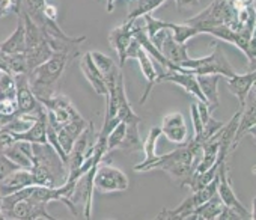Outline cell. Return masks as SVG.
<instances>
[{
    "label": "cell",
    "mask_w": 256,
    "mask_h": 220,
    "mask_svg": "<svg viewBox=\"0 0 256 220\" xmlns=\"http://www.w3.org/2000/svg\"><path fill=\"white\" fill-rule=\"evenodd\" d=\"M20 166H17L11 158H8L4 152H0V180H4L14 170H17Z\"/></svg>",
    "instance_id": "obj_34"
},
{
    "label": "cell",
    "mask_w": 256,
    "mask_h": 220,
    "mask_svg": "<svg viewBox=\"0 0 256 220\" xmlns=\"http://www.w3.org/2000/svg\"><path fill=\"white\" fill-rule=\"evenodd\" d=\"M162 54L172 64L175 65H181L182 62L188 60L190 56H188V52H187V46L186 44H180L174 40L172 34H166L164 40H163V44H162V48H160Z\"/></svg>",
    "instance_id": "obj_19"
},
{
    "label": "cell",
    "mask_w": 256,
    "mask_h": 220,
    "mask_svg": "<svg viewBox=\"0 0 256 220\" xmlns=\"http://www.w3.org/2000/svg\"><path fill=\"white\" fill-rule=\"evenodd\" d=\"M17 140L14 139V132L6 128L5 126L0 128V152L6 151L12 144H16Z\"/></svg>",
    "instance_id": "obj_35"
},
{
    "label": "cell",
    "mask_w": 256,
    "mask_h": 220,
    "mask_svg": "<svg viewBox=\"0 0 256 220\" xmlns=\"http://www.w3.org/2000/svg\"><path fill=\"white\" fill-rule=\"evenodd\" d=\"M29 186H38V181L35 175L30 172V169L18 168L4 180H0V194L8 196L16 192H20Z\"/></svg>",
    "instance_id": "obj_12"
},
{
    "label": "cell",
    "mask_w": 256,
    "mask_h": 220,
    "mask_svg": "<svg viewBox=\"0 0 256 220\" xmlns=\"http://www.w3.org/2000/svg\"><path fill=\"white\" fill-rule=\"evenodd\" d=\"M218 184H217V196L220 198L222 204L224 206H230L236 211H240L244 218H254L253 214L241 204V200L236 198L234 188H232V184H230V178L228 175V163L226 162H222L218 164Z\"/></svg>",
    "instance_id": "obj_9"
},
{
    "label": "cell",
    "mask_w": 256,
    "mask_h": 220,
    "mask_svg": "<svg viewBox=\"0 0 256 220\" xmlns=\"http://www.w3.org/2000/svg\"><path fill=\"white\" fill-rule=\"evenodd\" d=\"M44 16L48 18V20H53V22H58V8L53 5V4H46L44 6Z\"/></svg>",
    "instance_id": "obj_39"
},
{
    "label": "cell",
    "mask_w": 256,
    "mask_h": 220,
    "mask_svg": "<svg viewBox=\"0 0 256 220\" xmlns=\"http://www.w3.org/2000/svg\"><path fill=\"white\" fill-rule=\"evenodd\" d=\"M17 82V114L22 115H32L35 118H40L42 114H46L44 106L40 102V100L35 96L29 86V78L28 72L26 74H17L16 76Z\"/></svg>",
    "instance_id": "obj_8"
},
{
    "label": "cell",
    "mask_w": 256,
    "mask_h": 220,
    "mask_svg": "<svg viewBox=\"0 0 256 220\" xmlns=\"http://www.w3.org/2000/svg\"><path fill=\"white\" fill-rule=\"evenodd\" d=\"M2 127H4V124H2V122H0V128H2Z\"/></svg>",
    "instance_id": "obj_44"
},
{
    "label": "cell",
    "mask_w": 256,
    "mask_h": 220,
    "mask_svg": "<svg viewBox=\"0 0 256 220\" xmlns=\"http://www.w3.org/2000/svg\"><path fill=\"white\" fill-rule=\"evenodd\" d=\"M168 0H130V4H128L126 22H133L136 18L152 14L156 10H158Z\"/></svg>",
    "instance_id": "obj_24"
},
{
    "label": "cell",
    "mask_w": 256,
    "mask_h": 220,
    "mask_svg": "<svg viewBox=\"0 0 256 220\" xmlns=\"http://www.w3.org/2000/svg\"><path fill=\"white\" fill-rule=\"evenodd\" d=\"M136 60L139 62L140 70H142V74H144V77H145L146 82H148V86H146V89H145V92H144V95H142V98H140V104H144V102L148 100V96H150L152 88L156 86V80H157V76H158V74H157V71H156L152 58H151L144 48L139 50V53H138V56H136Z\"/></svg>",
    "instance_id": "obj_23"
},
{
    "label": "cell",
    "mask_w": 256,
    "mask_h": 220,
    "mask_svg": "<svg viewBox=\"0 0 256 220\" xmlns=\"http://www.w3.org/2000/svg\"><path fill=\"white\" fill-rule=\"evenodd\" d=\"M90 56L95 62V65L98 66V70L101 71V74L104 76V80L112 76L116 70H119V66L113 62V59L101 52H90Z\"/></svg>",
    "instance_id": "obj_31"
},
{
    "label": "cell",
    "mask_w": 256,
    "mask_h": 220,
    "mask_svg": "<svg viewBox=\"0 0 256 220\" xmlns=\"http://www.w3.org/2000/svg\"><path fill=\"white\" fill-rule=\"evenodd\" d=\"M170 34L174 36V40L180 44H187V41H190L193 36H198L200 35L199 30L193 26H188L186 23H172V28H170Z\"/></svg>",
    "instance_id": "obj_30"
},
{
    "label": "cell",
    "mask_w": 256,
    "mask_h": 220,
    "mask_svg": "<svg viewBox=\"0 0 256 220\" xmlns=\"http://www.w3.org/2000/svg\"><path fill=\"white\" fill-rule=\"evenodd\" d=\"M20 10L17 0H0V17H6L11 12L20 14Z\"/></svg>",
    "instance_id": "obj_36"
},
{
    "label": "cell",
    "mask_w": 256,
    "mask_h": 220,
    "mask_svg": "<svg viewBox=\"0 0 256 220\" xmlns=\"http://www.w3.org/2000/svg\"><path fill=\"white\" fill-rule=\"evenodd\" d=\"M17 82L16 76L0 71V101L6 104H17Z\"/></svg>",
    "instance_id": "obj_27"
},
{
    "label": "cell",
    "mask_w": 256,
    "mask_h": 220,
    "mask_svg": "<svg viewBox=\"0 0 256 220\" xmlns=\"http://www.w3.org/2000/svg\"><path fill=\"white\" fill-rule=\"evenodd\" d=\"M70 59L71 58L64 52H53L44 64L28 72L29 86L38 100H46L56 94V84L60 80Z\"/></svg>",
    "instance_id": "obj_3"
},
{
    "label": "cell",
    "mask_w": 256,
    "mask_h": 220,
    "mask_svg": "<svg viewBox=\"0 0 256 220\" xmlns=\"http://www.w3.org/2000/svg\"><path fill=\"white\" fill-rule=\"evenodd\" d=\"M132 41H133L132 22H125L124 24L112 29V32L108 34V42H110L112 48L116 52L120 66H124V64L126 62L125 53H126L128 46L132 44Z\"/></svg>",
    "instance_id": "obj_15"
},
{
    "label": "cell",
    "mask_w": 256,
    "mask_h": 220,
    "mask_svg": "<svg viewBox=\"0 0 256 220\" xmlns=\"http://www.w3.org/2000/svg\"><path fill=\"white\" fill-rule=\"evenodd\" d=\"M184 70L192 71L194 76H205V74H218L224 78L232 77L235 72V70L232 68V65L229 64L226 54L223 53V50L217 46L214 47L212 53L205 56V58H199V59H188L186 62H182L180 65Z\"/></svg>",
    "instance_id": "obj_5"
},
{
    "label": "cell",
    "mask_w": 256,
    "mask_h": 220,
    "mask_svg": "<svg viewBox=\"0 0 256 220\" xmlns=\"http://www.w3.org/2000/svg\"><path fill=\"white\" fill-rule=\"evenodd\" d=\"M142 47H140V44H139V41L133 36V41H132V44L128 46V48H126V53H125V59L128 60V59H136V56H138V53H139V50H140Z\"/></svg>",
    "instance_id": "obj_38"
},
{
    "label": "cell",
    "mask_w": 256,
    "mask_h": 220,
    "mask_svg": "<svg viewBox=\"0 0 256 220\" xmlns=\"http://www.w3.org/2000/svg\"><path fill=\"white\" fill-rule=\"evenodd\" d=\"M254 80H256V72L248 71L246 74H234L232 77L226 78L228 89L230 94H234L240 102V108L242 110L244 104L247 102L248 94L252 89H254Z\"/></svg>",
    "instance_id": "obj_14"
},
{
    "label": "cell",
    "mask_w": 256,
    "mask_h": 220,
    "mask_svg": "<svg viewBox=\"0 0 256 220\" xmlns=\"http://www.w3.org/2000/svg\"><path fill=\"white\" fill-rule=\"evenodd\" d=\"M80 70L84 76V78L89 82V84L92 86V89L101 95V96H106L107 95V84H106V80H104V76L101 74V71L98 70V66L95 65L92 56H90V52H86L82 59H80Z\"/></svg>",
    "instance_id": "obj_16"
},
{
    "label": "cell",
    "mask_w": 256,
    "mask_h": 220,
    "mask_svg": "<svg viewBox=\"0 0 256 220\" xmlns=\"http://www.w3.org/2000/svg\"><path fill=\"white\" fill-rule=\"evenodd\" d=\"M4 154L8 158H11L20 168L29 169L32 166V162H34V148H32V144L30 142L17 140L6 151H4Z\"/></svg>",
    "instance_id": "obj_20"
},
{
    "label": "cell",
    "mask_w": 256,
    "mask_h": 220,
    "mask_svg": "<svg viewBox=\"0 0 256 220\" xmlns=\"http://www.w3.org/2000/svg\"><path fill=\"white\" fill-rule=\"evenodd\" d=\"M0 71L10 72L12 76L29 72L24 54H10L5 52H0Z\"/></svg>",
    "instance_id": "obj_26"
},
{
    "label": "cell",
    "mask_w": 256,
    "mask_h": 220,
    "mask_svg": "<svg viewBox=\"0 0 256 220\" xmlns=\"http://www.w3.org/2000/svg\"><path fill=\"white\" fill-rule=\"evenodd\" d=\"M88 122H89V121H86V120L80 115V116L71 120L70 122H66L65 126H62V127L58 130V139H59L60 148L64 150V152L66 154V157H68V154H70V151H71L74 142L77 140V138H78V136L82 134V132L88 127Z\"/></svg>",
    "instance_id": "obj_17"
},
{
    "label": "cell",
    "mask_w": 256,
    "mask_h": 220,
    "mask_svg": "<svg viewBox=\"0 0 256 220\" xmlns=\"http://www.w3.org/2000/svg\"><path fill=\"white\" fill-rule=\"evenodd\" d=\"M200 92L204 94L208 107H210V112L216 110L220 104L218 101V82L222 78V76L218 74H205V76H196Z\"/></svg>",
    "instance_id": "obj_18"
},
{
    "label": "cell",
    "mask_w": 256,
    "mask_h": 220,
    "mask_svg": "<svg viewBox=\"0 0 256 220\" xmlns=\"http://www.w3.org/2000/svg\"><path fill=\"white\" fill-rule=\"evenodd\" d=\"M178 10H190L193 6H198L200 4V0H175Z\"/></svg>",
    "instance_id": "obj_40"
},
{
    "label": "cell",
    "mask_w": 256,
    "mask_h": 220,
    "mask_svg": "<svg viewBox=\"0 0 256 220\" xmlns=\"http://www.w3.org/2000/svg\"><path fill=\"white\" fill-rule=\"evenodd\" d=\"M34 162L29 168L38 186L59 187L68 180V168L56 150L48 144H32Z\"/></svg>",
    "instance_id": "obj_2"
},
{
    "label": "cell",
    "mask_w": 256,
    "mask_h": 220,
    "mask_svg": "<svg viewBox=\"0 0 256 220\" xmlns=\"http://www.w3.org/2000/svg\"><path fill=\"white\" fill-rule=\"evenodd\" d=\"M0 205H2V194H0ZM0 218H4V216H2V211H0Z\"/></svg>",
    "instance_id": "obj_43"
},
{
    "label": "cell",
    "mask_w": 256,
    "mask_h": 220,
    "mask_svg": "<svg viewBox=\"0 0 256 220\" xmlns=\"http://www.w3.org/2000/svg\"><path fill=\"white\" fill-rule=\"evenodd\" d=\"M217 218L218 220H241V218H244V216L240 211H236V210H234L230 206H224L223 205V208H222V211H220Z\"/></svg>",
    "instance_id": "obj_37"
},
{
    "label": "cell",
    "mask_w": 256,
    "mask_h": 220,
    "mask_svg": "<svg viewBox=\"0 0 256 220\" xmlns=\"http://www.w3.org/2000/svg\"><path fill=\"white\" fill-rule=\"evenodd\" d=\"M162 136V128L160 127H152L142 144V151L145 152V160H152L157 157V142Z\"/></svg>",
    "instance_id": "obj_32"
},
{
    "label": "cell",
    "mask_w": 256,
    "mask_h": 220,
    "mask_svg": "<svg viewBox=\"0 0 256 220\" xmlns=\"http://www.w3.org/2000/svg\"><path fill=\"white\" fill-rule=\"evenodd\" d=\"M217 172H218V164H214L211 169H208L206 172H202V174L193 172V175L190 176V180L186 182V187H188L192 192L199 190V188L205 187L206 184H210L217 176Z\"/></svg>",
    "instance_id": "obj_29"
},
{
    "label": "cell",
    "mask_w": 256,
    "mask_h": 220,
    "mask_svg": "<svg viewBox=\"0 0 256 220\" xmlns=\"http://www.w3.org/2000/svg\"><path fill=\"white\" fill-rule=\"evenodd\" d=\"M160 128H162V134L175 145H182L188 139L186 120H184V115L180 112H172V114L164 115Z\"/></svg>",
    "instance_id": "obj_11"
},
{
    "label": "cell",
    "mask_w": 256,
    "mask_h": 220,
    "mask_svg": "<svg viewBox=\"0 0 256 220\" xmlns=\"http://www.w3.org/2000/svg\"><path fill=\"white\" fill-rule=\"evenodd\" d=\"M125 132H126V124L125 122H119L107 136V157L112 151L119 150L124 138H125Z\"/></svg>",
    "instance_id": "obj_33"
},
{
    "label": "cell",
    "mask_w": 256,
    "mask_h": 220,
    "mask_svg": "<svg viewBox=\"0 0 256 220\" xmlns=\"http://www.w3.org/2000/svg\"><path fill=\"white\" fill-rule=\"evenodd\" d=\"M202 157V145L194 142L193 139L180 145L169 154L157 156L152 160H144L134 166L136 172H148L154 169H160L166 172L178 186L186 187V182L190 180L196 166Z\"/></svg>",
    "instance_id": "obj_1"
},
{
    "label": "cell",
    "mask_w": 256,
    "mask_h": 220,
    "mask_svg": "<svg viewBox=\"0 0 256 220\" xmlns=\"http://www.w3.org/2000/svg\"><path fill=\"white\" fill-rule=\"evenodd\" d=\"M223 2H226V0H223Z\"/></svg>",
    "instance_id": "obj_45"
},
{
    "label": "cell",
    "mask_w": 256,
    "mask_h": 220,
    "mask_svg": "<svg viewBox=\"0 0 256 220\" xmlns=\"http://www.w3.org/2000/svg\"><path fill=\"white\" fill-rule=\"evenodd\" d=\"M40 102L44 106L47 112V122L58 132L62 126L70 122L71 120L80 116L78 110L74 107V104L70 101L66 95L54 94L50 98L40 100Z\"/></svg>",
    "instance_id": "obj_7"
},
{
    "label": "cell",
    "mask_w": 256,
    "mask_h": 220,
    "mask_svg": "<svg viewBox=\"0 0 256 220\" xmlns=\"http://www.w3.org/2000/svg\"><path fill=\"white\" fill-rule=\"evenodd\" d=\"M114 2H116V0H107V5H106V11H107V12H112V11H113Z\"/></svg>",
    "instance_id": "obj_42"
},
{
    "label": "cell",
    "mask_w": 256,
    "mask_h": 220,
    "mask_svg": "<svg viewBox=\"0 0 256 220\" xmlns=\"http://www.w3.org/2000/svg\"><path fill=\"white\" fill-rule=\"evenodd\" d=\"M254 132H256V102H254V95H253L248 104H244L241 110L238 127L235 132V138H234V145H232L234 151L247 134H252L254 138Z\"/></svg>",
    "instance_id": "obj_13"
},
{
    "label": "cell",
    "mask_w": 256,
    "mask_h": 220,
    "mask_svg": "<svg viewBox=\"0 0 256 220\" xmlns=\"http://www.w3.org/2000/svg\"><path fill=\"white\" fill-rule=\"evenodd\" d=\"M163 82H169V83H174L180 88H182L187 94L193 95L198 98V101L200 102H206L204 94L200 92V88H199V83H198V78L196 76L188 71V70H181V71H175V70H168L166 72H162L157 76V80H156V84H160ZM208 104V102H206Z\"/></svg>",
    "instance_id": "obj_10"
},
{
    "label": "cell",
    "mask_w": 256,
    "mask_h": 220,
    "mask_svg": "<svg viewBox=\"0 0 256 220\" xmlns=\"http://www.w3.org/2000/svg\"><path fill=\"white\" fill-rule=\"evenodd\" d=\"M16 140H26L30 144H47V112L41 115L28 130L16 133Z\"/></svg>",
    "instance_id": "obj_21"
},
{
    "label": "cell",
    "mask_w": 256,
    "mask_h": 220,
    "mask_svg": "<svg viewBox=\"0 0 256 220\" xmlns=\"http://www.w3.org/2000/svg\"><path fill=\"white\" fill-rule=\"evenodd\" d=\"M18 16L22 17V20L24 23V36H26L24 59H26V65H28V71L30 72L34 68L44 64L53 54V50H52L50 44L47 42L40 26L24 11H20Z\"/></svg>",
    "instance_id": "obj_4"
},
{
    "label": "cell",
    "mask_w": 256,
    "mask_h": 220,
    "mask_svg": "<svg viewBox=\"0 0 256 220\" xmlns=\"http://www.w3.org/2000/svg\"><path fill=\"white\" fill-rule=\"evenodd\" d=\"M0 52H5L10 54H24V52H26L24 23L20 16H18L17 29L4 42H0Z\"/></svg>",
    "instance_id": "obj_22"
},
{
    "label": "cell",
    "mask_w": 256,
    "mask_h": 220,
    "mask_svg": "<svg viewBox=\"0 0 256 220\" xmlns=\"http://www.w3.org/2000/svg\"><path fill=\"white\" fill-rule=\"evenodd\" d=\"M139 126H140V122L126 124L125 138H124L119 150H122L125 152H134V151H140L142 150V140H140V134H139Z\"/></svg>",
    "instance_id": "obj_28"
},
{
    "label": "cell",
    "mask_w": 256,
    "mask_h": 220,
    "mask_svg": "<svg viewBox=\"0 0 256 220\" xmlns=\"http://www.w3.org/2000/svg\"><path fill=\"white\" fill-rule=\"evenodd\" d=\"M223 208V204L220 200V198L216 194L211 199H208L206 202L200 204L199 206H196L190 216L187 218H199V220H216L220 214Z\"/></svg>",
    "instance_id": "obj_25"
},
{
    "label": "cell",
    "mask_w": 256,
    "mask_h": 220,
    "mask_svg": "<svg viewBox=\"0 0 256 220\" xmlns=\"http://www.w3.org/2000/svg\"><path fill=\"white\" fill-rule=\"evenodd\" d=\"M130 187V180L128 176L118 168L110 166L107 163V158H104L95 172L94 178V192L98 193H119L125 192Z\"/></svg>",
    "instance_id": "obj_6"
},
{
    "label": "cell",
    "mask_w": 256,
    "mask_h": 220,
    "mask_svg": "<svg viewBox=\"0 0 256 220\" xmlns=\"http://www.w3.org/2000/svg\"><path fill=\"white\" fill-rule=\"evenodd\" d=\"M17 112V104H6L0 101V114L4 115H12Z\"/></svg>",
    "instance_id": "obj_41"
}]
</instances>
